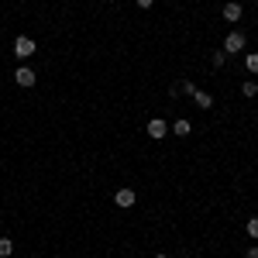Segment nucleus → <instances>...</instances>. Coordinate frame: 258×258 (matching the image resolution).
<instances>
[{
	"instance_id": "obj_3",
	"label": "nucleus",
	"mask_w": 258,
	"mask_h": 258,
	"mask_svg": "<svg viewBox=\"0 0 258 258\" xmlns=\"http://www.w3.org/2000/svg\"><path fill=\"white\" fill-rule=\"evenodd\" d=\"M135 200H138V193H135V189H127V186L114 193V203H117V207H124V210H127V207H135Z\"/></svg>"
},
{
	"instance_id": "obj_11",
	"label": "nucleus",
	"mask_w": 258,
	"mask_h": 258,
	"mask_svg": "<svg viewBox=\"0 0 258 258\" xmlns=\"http://www.w3.org/2000/svg\"><path fill=\"white\" fill-rule=\"evenodd\" d=\"M244 66H248V73H258V52H248Z\"/></svg>"
},
{
	"instance_id": "obj_14",
	"label": "nucleus",
	"mask_w": 258,
	"mask_h": 258,
	"mask_svg": "<svg viewBox=\"0 0 258 258\" xmlns=\"http://www.w3.org/2000/svg\"><path fill=\"white\" fill-rule=\"evenodd\" d=\"M227 62V52H214V66H224Z\"/></svg>"
},
{
	"instance_id": "obj_9",
	"label": "nucleus",
	"mask_w": 258,
	"mask_h": 258,
	"mask_svg": "<svg viewBox=\"0 0 258 258\" xmlns=\"http://www.w3.org/2000/svg\"><path fill=\"white\" fill-rule=\"evenodd\" d=\"M11 251H14V241H11V238H0V258H11Z\"/></svg>"
},
{
	"instance_id": "obj_13",
	"label": "nucleus",
	"mask_w": 258,
	"mask_h": 258,
	"mask_svg": "<svg viewBox=\"0 0 258 258\" xmlns=\"http://www.w3.org/2000/svg\"><path fill=\"white\" fill-rule=\"evenodd\" d=\"M248 238H258V217L248 220Z\"/></svg>"
},
{
	"instance_id": "obj_15",
	"label": "nucleus",
	"mask_w": 258,
	"mask_h": 258,
	"mask_svg": "<svg viewBox=\"0 0 258 258\" xmlns=\"http://www.w3.org/2000/svg\"><path fill=\"white\" fill-rule=\"evenodd\" d=\"M248 258H258V248H255V244H251V248H248Z\"/></svg>"
},
{
	"instance_id": "obj_6",
	"label": "nucleus",
	"mask_w": 258,
	"mask_h": 258,
	"mask_svg": "<svg viewBox=\"0 0 258 258\" xmlns=\"http://www.w3.org/2000/svg\"><path fill=\"white\" fill-rule=\"evenodd\" d=\"M193 103H197L200 110H210V107H214V97L203 93V90H197V93H193Z\"/></svg>"
},
{
	"instance_id": "obj_7",
	"label": "nucleus",
	"mask_w": 258,
	"mask_h": 258,
	"mask_svg": "<svg viewBox=\"0 0 258 258\" xmlns=\"http://www.w3.org/2000/svg\"><path fill=\"white\" fill-rule=\"evenodd\" d=\"M224 21H241V4H227L224 7Z\"/></svg>"
},
{
	"instance_id": "obj_8",
	"label": "nucleus",
	"mask_w": 258,
	"mask_h": 258,
	"mask_svg": "<svg viewBox=\"0 0 258 258\" xmlns=\"http://www.w3.org/2000/svg\"><path fill=\"white\" fill-rule=\"evenodd\" d=\"M189 131H193V127H189V120H176V124H172V135H179V138H186Z\"/></svg>"
},
{
	"instance_id": "obj_12",
	"label": "nucleus",
	"mask_w": 258,
	"mask_h": 258,
	"mask_svg": "<svg viewBox=\"0 0 258 258\" xmlns=\"http://www.w3.org/2000/svg\"><path fill=\"white\" fill-rule=\"evenodd\" d=\"M176 86H179V93H189V97H193V93H197V86H193V83H189V80L176 83Z\"/></svg>"
},
{
	"instance_id": "obj_16",
	"label": "nucleus",
	"mask_w": 258,
	"mask_h": 258,
	"mask_svg": "<svg viewBox=\"0 0 258 258\" xmlns=\"http://www.w3.org/2000/svg\"><path fill=\"white\" fill-rule=\"evenodd\" d=\"M152 4H155V0H138V7H152Z\"/></svg>"
},
{
	"instance_id": "obj_2",
	"label": "nucleus",
	"mask_w": 258,
	"mask_h": 258,
	"mask_svg": "<svg viewBox=\"0 0 258 258\" xmlns=\"http://www.w3.org/2000/svg\"><path fill=\"white\" fill-rule=\"evenodd\" d=\"M244 45H248V38H244L241 31H231V35L224 38V52H227V55H238V52H244Z\"/></svg>"
},
{
	"instance_id": "obj_17",
	"label": "nucleus",
	"mask_w": 258,
	"mask_h": 258,
	"mask_svg": "<svg viewBox=\"0 0 258 258\" xmlns=\"http://www.w3.org/2000/svg\"><path fill=\"white\" fill-rule=\"evenodd\" d=\"M155 258H165V255H155Z\"/></svg>"
},
{
	"instance_id": "obj_10",
	"label": "nucleus",
	"mask_w": 258,
	"mask_h": 258,
	"mask_svg": "<svg viewBox=\"0 0 258 258\" xmlns=\"http://www.w3.org/2000/svg\"><path fill=\"white\" fill-rule=\"evenodd\" d=\"M241 93H244V97H258V83H255V80H244Z\"/></svg>"
},
{
	"instance_id": "obj_5",
	"label": "nucleus",
	"mask_w": 258,
	"mask_h": 258,
	"mask_svg": "<svg viewBox=\"0 0 258 258\" xmlns=\"http://www.w3.org/2000/svg\"><path fill=\"white\" fill-rule=\"evenodd\" d=\"M14 80H18V86H35V80H38V76H35L28 66H21L18 73H14Z\"/></svg>"
},
{
	"instance_id": "obj_1",
	"label": "nucleus",
	"mask_w": 258,
	"mask_h": 258,
	"mask_svg": "<svg viewBox=\"0 0 258 258\" xmlns=\"http://www.w3.org/2000/svg\"><path fill=\"white\" fill-rule=\"evenodd\" d=\"M35 52H38L35 38H28V35H18V38H14V55H18V59H31Z\"/></svg>"
},
{
	"instance_id": "obj_4",
	"label": "nucleus",
	"mask_w": 258,
	"mask_h": 258,
	"mask_svg": "<svg viewBox=\"0 0 258 258\" xmlns=\"http://www.w3.org/2000/svg\"><path fill=\"white\" fill-rule=\"evenodd\" d=\"M165 131H169V127H165V120H148V138H155V141H162L165 138Z\"/></svg>"
}]
</instances>
